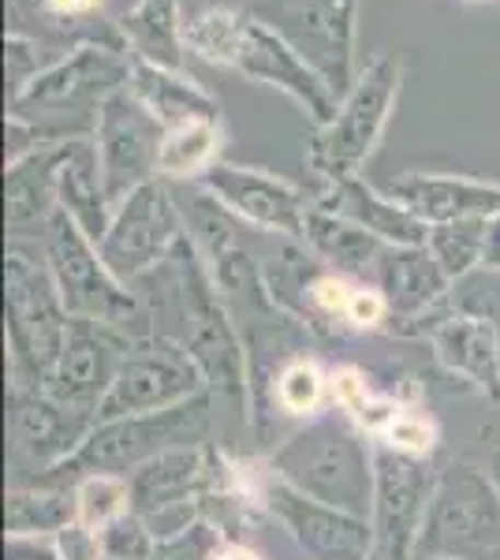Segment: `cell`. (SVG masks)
I'll return each mask as SVG.
<instances>
[{"label": "cell", "instance_id": "17", "mask_svg": "<svg viewBox=\"0 0 500 560\" xmlns=\"http://www.w3.org/2000/svg\"><path fill=\"white\" fill-rule=\"evenodd\" d=\"M280 31L322 71V79L336 94H348L359 75V57H354L359 0H288Z\"/></svg>", "mask_w": 500, "mask_h": 560}, {"label": "cell", "instance_id": "36", "mask_svg": "<svg viewBox=\"0 0 500 560\" xmlns=\"http://www.w3.org/2000/svg\"><path fill=\"white\" fill-rule=\"evenodd\" d=\"M158 549V535L150 530V523L135 512H127L124 520L108 523L102 530V557L105 560H150Z\"/></svg>", "mask_w": 500, "mask_h": 560}, {"label": "cell", "instance_id": "27", "mask_svg": "<svg viewBox=\"0 0 500 560\" xmlns=\"http://www.w3.org/2000/svg\"><path fill=\"white\" fill-rule=\"evenodd\" d=\"M184 0H139L131 12L120 15V34L131 57L184 71Z\"/></svg>", "mask_w": 500, "mask_h": 560}, {"label": "cell", "instance_id": "28", "mask_svg": "<svg viewBox=\"0 0 500 560\" xmlns=\"http://www.w3.org/2000/svg\"><path fill=\"white\" fill-rule=\"evenodd\" d=\"M79 520L75 486L53 482H15L4 497L8 538H57L63 527Z\"/></svg>", "mask_w": 500, "mask_h": 560}, {"label": "cell", "instance_id": "34", "mask_svg": "<svg viewBox=\"0 0 500 560\" xmlns=\"http://www.w3.org/2000/svg\"><path fill=\"white\" fill-rule=\"evenodd\" d=\"M374 441L388 445L399 456L430 459L433 453H438L441 427H438V419H433V415H426L418 408H404L385 430H381V438H374Z\"/></svg>", "mask_w": 500, "mask_h": 560}, {"label": "cell", "instance_id": "37", "mask_svg": "<svg viewBox=\"0 0 500 560\" xmlns=\"http://www.w3.org/2000/svg\"><path fill=\"white\" fill-rule=\"evenodd\" d=\"M221 530L209 520H195L190 527L176 530V535L158 538V549H153L150 560H213L221 553Z\"/></svg>", "mask_w": 500, "mask_h": 560}, {"label": "cell", "instance_id": "22", "mask_svg": "<svg viewBox=\"0 0 500 560\" xmlns=\"http://www.w3.org/2000/svg\"><path fill=\"white\" fill-rule=\"evenodd\" d=\"M75 142L45 147L4 168V224L12 240H42L60 213V168Z\"/></svg>", "mask_w": 500, "mask_h": 560}, {"label": "cell", "instance_id": "46", "mask_svg": "<svg viewBox=\"0 0 500 560\" xmlns=\"http://www.w3.org/2000/svg\"><path fill=\"white\" fill-rule=\"evenodd\" d=\"M475 4H486V0H475Z\"/></svg>", "mask_w": 500, "mask_h": 560}, {"label": "cell", "instance_id": "18", "mask_svg": "<svg viewBox=\"0 0 500 560\" xmlns=\"http://www.w3.org/2000/svg\"><path fill=\"white\" fill-rule=\"evenodd\" d=\"M135 337H127L120 329H108V325L71 318L68 345L57 363V374L49 377L45 393H53L60 404H68L71 411L90 415L97 422L102 400L113 385L116 370H120L124 355L131 351Z\"/></svg>", "mask_w": 500, "mask_h": 560}, {"label": "cell", "instance_id": "40", "mask_svg": "<svg viewBox=\"0 0 500 560\" xmlns=\"http://www.w3.org/2000/svg\"><path fill=\"white\" fill-rule=\"evenodd\" d=\"M8 560H60L57 538H8Z\"/></svg>", "mask_w": 500, "mask_h": 560}, {"label": "cell", "instance_id": "25", "mask_svg": "<svg viewBox=\"0 0 500 560\" xmlns=\"http://www.w3.org/2000/svg\"><path fill=\"white\" fill-rule=\"evenodd\" d=\"M127 90L150 108V116L165 131L184 128V124L195 120H221V102L195 75H187V71H172L150 65L142 57H131Z\"/></svg>", "mask_w": 500, "mask_h": 560}, {"label": "cell", "instance_id": "16", "mask_svg": "<svg viewBox=\"0 0 500 560\" xmlns=\"http://www.w3.org/2000/svg\"><path fill=\"white\" fill-rule=\"evenodd\" d=\"M195 187L213 195L235 221L251 224L258 232H269V236L303 243L306 213L314 206V198L303 187L288 184V179L266 173V168L229 165V161L209 168Z\"/></svg>", "mask_w": 500, "mask_h": 560}, {"label": "cell", "instance_id": "45", "mask_svg": "<svg viewBox=\"0 0 500 560\" xmlns=\"http://www.w3.org/2000/svg\"><path fill=\"white\" fill-rule=\"evenodd\" d=\"M213 4H235V0H213Z\"/></svg>", "mask_w": 500, "mask_h": 560}, {"label": "cell", "instance_id": "20", "mask_svg": "<svg viewBox=\"0 0 500 560\" xmlns=\"http://www.w3.org/2000/svg\"><path fill=\"white\" fill-rule=\"evenodd\" d=\"M426 340L433 348V359L452 377H460L478 396H486V404L500 408V322L497 318L478 311H463L449 295V303L441 306L438 322L430 325Z\"/></svg>", "mask_w": 500, "mask_h": 560}, {"label": "cell", "instance_id": "4", "mask_svg": "<svg viewBox=\"0 0 500 560\" xmlns=\"http://www.w3.org/2000/svg\"><path fill=\"white\" fill-rule=\"evenodd\" d=\"M131 79V52L124 45L83 42L60 52L31 86L8 102V116L34 124L49 142L94 139L97 113Z\"/></svg>", "mask_w": 500, "mask_h": 560}, {"label": "cell", "instance_id": "6", "mask_svg": "<svg viewBox=\"0 0 500 560\" xmlns=\"http://www.w3.org/2000/svg\"><path fill=\"white\" fill-rule=\"evenodd\" d=\"M213 408H217V393L206 388L202 396H195V400H187V404H176V408H168V411L127 415V419L97 422L75 453L53 467V471L34 475V482L75 486L79 478H86V475H131L135 467L168 453V448L206 445L209 427H213Z\"/></svg>", "mask_w": 500, "mask_h": 560}, {"label": "cell", "instance_id": "21", "mask_svg": "<svg viewBox=\"0 0 500 560\" xmlns=\"http://www.w3.org/2000/svg\"><path fill=\"white\" fill-rule=\"evenodd\" d=\"M370 284H377L388 300L393 318L385 332L393 337H411L415 325L430 318L452 295V280L426 247H385Z\"/></svg>", "mask_w": 500, "mask_h": 560}, {"label": "cell", "instance_id": "13", "mask_svg": "<svg viewBox=\"0 0 500 560\" xmlns=\"http://www.w3.org/2000/svg\"><path fill=\"white\" fill-rule=\"evenodd\" d=\"M430 459L399 456L374 441V509H370V557L367 560H415L426 504L433 493Z\"/></svg>", "mask_w": 500, "mask_h": 560}, {"label": "cell", "instance_id": "38", "mask_svg": "<svg viewBox=\"0 0 500 560\" xmlns=\"http://www.w3.org/2000/svg\"><path fill=\"white\" fill-rule=\"evenodd\" d=\"M388 318H393V311H388V300L381 295V288L370 284V280H359V288H354L348 303V332L388 329Z\"/></svg>", "mask_w": 500, "mask_h": 560}, {"label": "cell", "instance_id": "19", "mask_svg": "<svg viewBox=\"0 0 500 560\" xmlns=\"http://www.w3.org/2000/svg\"><path fill=\"white\" fill-rule=\"evenodd\" d=\"M97 422L71 411L45 388H8V433L12 453L38 475L63 464Z\"/></svg>", "mask_w": 500, "mask_h": 560}, {"label": "cell", "instance_id": "32", "mask_svg": "<svg viewBox=\"0 0 500 560\" xmlns=\"http://www.w3.org/2000/svg\"><path fill=\"white\" fill-rule=\"evenodd\" d=\"M486 224L489 217H470V221H449V224H430L426 236V250L433 261L444 269V277L452 284L467 280L481 269V255H486Z\"/></svg>", "mask_w": 500, "mask_h": 560}, {"label": "cell", "instance_id": "8", "mask_svg": "<svg viewBox=\"0 0 500 560\" xmlns=\"http://www.w3.org/2000/svg\"><path fill=\"white\" fill-rule=\"evenodd\" d=\"M42 255L49 261V273L60 288V300L71 318H86L108 329H120L127 337H150L153 322L131 284H124L105 266L97 243L71 221L68 213H57L42 236Z\"/></svg>", "mask_w": 500, "mask_h": 560}, {"label": "cell", "instance_id": "10", "mask_svg": "<svg viewBox=\"0 0 500 560\" xmlns=\"http://www.w3.org/2000/svg\"><path fill=\"white\" fill-rule=\"evenodd\" d=\"M206 374L198 370L195 359L187 355L176 340L150 332L131 345L108 385L97 422L127 419V415H150L168 411L176 404H187L206 393Z\"/></svg>", "mask_w": 500, "mask_h": 560}, {"label": "cell", "instance_id": "2", "mask_svg": "<svg viewBox=\"0 0 500 560\" xmlns=\"http://www.w3.org/2000/svg\"><path fill=\"white\" fill-rule=\"evenodd\" d=\"M153 273L161 277L165 292L158 295V311H150V322L158 325L161 318H168L172 329L161 332V337L176 340L195 359L198 370L206 374V385L217 396L232 400L235 408H247V345H243L232 306L217 288L195 240H179L172 258Z\"/></svg>", "mask_w": 500, "mask_h": 560}, {"label": "cell", "instance_id": "23", "mask_svg": "<svg viewBox=\"0 0 500 560\" xmlns=\"http://www.w3.org/2000/svg\"><path fill=\"white\" fill-rule=\"evenodd\" d=\"M381 191L404 202L418 221L449 224L470 221V217H497L500 213V184L475 176L452 173H399L381 184Z\"/></svg>", "mask_w": 500, "mask_h": 560}, {"label": "cell", "instance_id": "39", "mask_svg": "<svg viewBox=\"0 0 500 560\" xmlns=\"http://www.w3.org/2000/svg\"><path fill=\"white\" fill-rule=\"evenodd\" d=\"M57 557L60 560H105L102 557V535L83 527V523H71L57 535Z\"/></svg>", "mask_w": 500, "mask_h": 560}, {"label": "cell", "instance_id": "30", "mask_svg": "<svg viewBox=\"0 0 500 560\" xmlns=\"http://www.w3.org/2000/svg\"><path fill=\"white\" fill-rule=\"evenodd\" d=\"M224 120H195L184 128L165 131L161 142V179H179V184H198L209 168L221 165L224 153Z\"/></svg>", "mask_w": 500, "mask_h": 560}, {"label": "cell", "instance_id": "15", "mask_svg": "<svg viewBox=\"0 0 500 560\" xmlns=\"http://www.w3.org/2000/svg\"><path fill=\"white\" fill-rule=\"evenodd\" d=\"M258 501L266 516L292 538V546L306 560H367L370 557V520L340 512L333 504H322L314 497L299 493L284 478L272 475L266 459V478H261Z\"/></svg>", "mask_w": 500, "mask_h": 560}, {"label": "cell", "instance_id": "11", "mask_svg": "<svg viewBox=\"0 0 500 560\" xmlns=\"http://www.w3.org/2000/svg\"><path fill=\"white\" fill-rule=\"evenodd\" d=\"M184 236V210H179L168 179H153L116 206L113 224L97 250L124 284H139L142 277L165 266Z\"/></svg>", "mask_w": 500, "mask_h": 560}, {"label": "cell", "instance_id": "7", "mask_svg": "<svg viewBox=\"0 0 500 560\" xmlns=\"http://www.w3.org/2000/svg\"><path fill=\"white\" fill-rule=\"evenodd\" d=\"M399 90H404L399 52H377L359 68L348 94L340 97L336 116L306 139V165L322 179V187L362 176V165L374 158L377 142L385 139Z\"/></svg>", "mask_w": 500, "mask_h": 560}, {"label": "cell", "instance_id": "43", "mask_svg": "<svg viewBox=\"0 0 500 560\" xmlns=\"http://www.w3.org/2000/svg\"><path fill=\"white\" fill-rule=\"evenodd\" d=\"M213 560H261L258 549H251L247 541H224L221 553H217Z\"/></svg>", "mask_w": 500, "mask_h": 560}, {"label": "cell", "instance_id": "42", "mask_svg": "<svg viewBox=\"0 0 500 560\" xmlns=\"http://www.w3.org/2000/svg\"><path fill=\"white\" fill-rule=\"evenodd\" d=\"M481 269L500 273V213L489 217V224H486V255H481Z\"/></svg>", "mask_w": 500, "mask_h": 560}, {"label": "cell", "instance_id": "12", "mask_svg": "<svg viewBox=\"0 0 500 560\" xmlns=\"http://www.w3.org/2000/svg\"><path fill=\"white\" fill-rule=\"evenodd\" d=\"M161 142H165V128L127 86L102 105L94 128V158L113 210L142 184L161 179Z\"/></svg>", "mask_w": 500, "mask_h": 560}, {"label": "cell", "instance_id": "14", "mask_svg": "<svg viewBox=\"0 0 500 560\" xmlns=\"http://www.w3.org/2000/svg\"><path fill=\"white\" fill-rule=\"evenodd\" d=\"M209 478H213V441L168 448L127 475L131 512L147 520L158 538L176 535L195 520H202Z\"/></svg>", "mask_w": 500, "mask_h": 560}, {"label": "cell", "instance_id": "24", "mask_svg": "<svg viewBox=\"0 0 500 560\" xmlns=\"http://www.w3.org/2000/svg\"><path fill=\"white\" fill-rule=\"evenodd\" d=\"M314 202L348 217V221L367 229L370 236H377L381 243H388V247H426V236H430V224L418 221L404 202H396V198L385 195L381 187L367 184L362 176L322 187V195H317Z\"/></svg>", "mask_w": 500, "mask_h": 560}, {"label": "cell", "instance_id": "44", "mask_svg": "<svg viewBox=\"0 0 500 560\" xmlns=\"http://www.w3.org/2000/svg\"><path fill=\"white\" fill-rule=\"evenodd\" d=\"M489 478H493V486L500 490V438L493 441V448H489V464H486Z\"/></svg>", "mask_w": 500, "mask_h": 560}, {"label": "cell", "instance_id": "9", "mask_svg": "<svg viewBox=\"0 0 500 560\" xmlns=\"http://www.w3.org/2000/svg\"><path fill=\"white\" fill-rule=\"evenodd\" d=\"M500 560V490L470 459H452L433 478L415 560Z\"/></svg>", "mask_w": 500, "mask_h": 560}, {"label": "cell", "instance_id": "31", "mask_svg": "<svg viewBox=\"0 0 500 560\" xmlns=\"http://www.w3.org/2000/svg\"><path fill=\"white\" fill-rule=\"evenodd\" d=\"M333 408V388L329 370L317 363L314 355H299L284 370H280L277 385H272V419H317L322 411Z\"/></svg>", "mask_w": 500, "mask_h": 560}, {"label": "cell", "instance_id": "3", "mask_svg": "<svg viewBox=\"0 0 500 560\" xmlns=\"http://www.w3.org/2000/svg\"><path fill=\"white\" fill-rule=\"evenodd\" d=\"M272 475L299 493L370 520L374 509V438L344 411H322L280 438L266 456Z\"/></svg>", "mask_w": 500, "mask_h": 560}, {"label": "cell", "instance_id": "47", "mask_svg": "<svg viewBox=\"0 0 500 560\" xmlns=\"http://www.w3.org/2000/svg\"><path fill=\"white\" fill-rule=\"evenodd\" d=\"M433 560H444V557H433Z\"/></svg>", "mask_w": 500, "mask_h": 560}, {"label": "cell", "instance_id": "33", "mask_svg": "<svg viewBox=\"0 0 500 560\" xmlns=\"http://www.w3.org/2000/svg\"><path fill=\"white\" fill-rule=\"evenodd\" d=\"M75 501L79 523L102 535L108 523L131 512V482H127V475H86L75 482Z\"/></svg>", "mask_w": 500, "mask_h": 560}, {"label": "cell", "instance_id": "1", "mask_svg": "<svg viewBox=\"0 0 500 560\" xmlns=\"http://www.w3.org/2000/svg\"><path fill=\"white\" fill-rule=\"evenodd\" d=\"M184 45L198 60L240 71L251 83L280 90L311 116L314 128L329 124L340 108V94L325 83L280 26L240 4H206L184 23Z\"/></svg>", "mask_w": 500, "mask_h": 560}, {"label": "cell", "instance_id": "26", "mask_svg": "<svg viewBox=\"0 0 500 560\" xmlns=\"http://www.w3.org/2000/svg\"><path fill=\"white\" fill-rule=\"evenodd\" d=\"M303 247L311 250L314 258H322L329 269H336V273H344L351 280H374V269L388 243L370 236L367 229H359V224L329 210V206L314 202L311 213H306Z\"/></svg>", "mask_w": 500, "mask_h": 560}, {"label": "cell", "instance_id": "5", "mask_svg": "<svg viewBox=\"0 0 500 560\" xmlns=\"http://www.w3.org/2000/svg\"><path fill=\"white\" fill-rule=\"evenodd\" d=\"M71 314L49 273L42 250L23 240L8 243L4 255V345L8 388H45L57 374L68 345Z\"/></svg>", "mask_w": 500, "mask_h": 560}, {"label": "cell", "instance_id": "29", "mask_svg": "<svg viewBox=\"0 0 500 560\" xmlns=\"http://www.w3.org/2000/svg\"><path fill=\"white\" fill-rule=\"evenodd\" d=\"M60 210L102 247L108 224H113V206L105 198L102 176H97L94 139H79L71 147L68 161L60 168Z\"/></svg>", "mask_w": 500, "mask_h": 560}, {"label": "cell", "instance_id": "41", "mask_svg": "<svg viewBox=\"0 0 500 560\" xmlns=\"http://www.w3.org/2000/svg\"><path fill=\"white\" fill-rule=\"evenodd\" d=\"M105 0H49V8L60 15V20H71V23H83V20H94L102 12Z\"/></svg>", "mask_w": 500, "mask_h": 560}, {"label": "cell", "instance_id": "35", "mask_svg": "<svg viewBox=\"0 0 500 560\" xmlns=\"http://www.w3.org/2000/svg\"><path fill=\"white\" fill-rule=\"evenodd\" d=\"M45 49L49 45L31 38V34H15L8 31L4 34V68H8V102H12L20 90H26L34 83V79L42 75L45 68L53 65L49 57H45Z\"/></svg>", "mask_w": 500, "mask_h": 560}]
</instances>
